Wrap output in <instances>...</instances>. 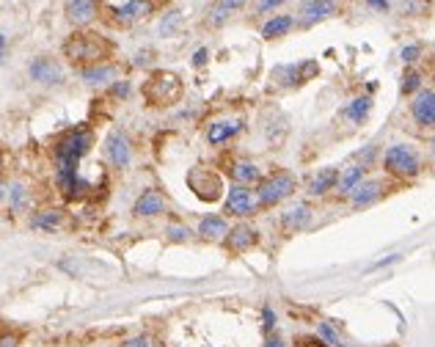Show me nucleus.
Listing matches in <instances>:
<instances>
[{
    "mask_svg": "<svg viewBox=\"0 0 435 347\" xmlns=\"http://www.w3.org/2000/svg\"><path fill=\"white\" fill-rule=\"evenodd\" d=\"M19 342H22V337L17 331H3L0 334V347H19Z\"/></svg>",
    "mask_w": 435,
    "mask_h": 347,
    "instance_id": "72a5a7b5",
    "label": "nucleus"
},
{
    "mask_svg": "<svg viewBox=\"0 0 435 347\" xmlns=\"http://www.w3.org/2000/svg\"><path fill=\"white\" fill-rule=\"evenodd\" d=\"M334 11H336V3H328V0H314V3H303V6H300V19H303L306 25H311V22H317V19L331 17Z\"/></svg>",
    "mask_w": 435,
    "mask_h": 347,
    "instance_id": "aec40b11",
    "label": "nucleus"
},
{
    "mask_svg": "<svg viewBox=\"0 0 435 347\" xmlns=\"http://www.w3.org/2000/svg\"><path fill=\"white\" fill-rule=\"evenodd\" d=\"M262 320H264V323H262V326H264V331H273V326H276V315H273L270 309H264V312H262Z\"/></svg>",
    "mask_w": 435,
    "mask_h": 347,
    "instance_id": "4c0bfd02",
    "label": "nucleus"
},
{
    "mask_svg": "<svg viewBox=\"0 0 435 347\" xmlns=\"http://www.w3.org/2000/svg\"><path fill=\"white\" fill-rule=\"evenodd\" d=\"M278 6H281L278 0H267V3H259V6H256V11H276Z\"/></svg>",
    "mask_w": 435,
    "mask_h": 347,
    "instance_id": "ea45409f",
    "label": "nucleus"
},
{
    "mask_svg": "<svg viewBox=\"0 0 435 347\" xmlns=\"http://www.w3.org/2000/svg\"><path fill=\"white\" fill-rule=\"evenodd\" d=\"M108 157H110V163L116 166V168H127L130 166V160H133V146H130V138L124 135V132H119V130H113L110 135H108Z\"/></svg>",
    "mask_w": 435,
    "mask_h": 347,
    "instance_id": "ddd939ff",
    "label": "nucleus"
},
{
    "mask_svg": "<svg viewBox=\"0 0 435 347\" xmlns=\"http://www.w3.org/2000/svg\"><path fill=\"white\" fill-rule=\"evenodd\" d=\"M320 337H322V342L325 345H334V347H353L342 334H339V328H334V323H320Z\"/></svg>",
    "mask_w": 435,
    "mask_h": 347,
    "instance_id": "cd10ccee",
    "label": "nucleus"
},
{
    "mask_svg": "<svg viewBox=\"0 0 435 347\" xmlns=\"http://www.w3.org/2000/svg\"><path fill=\"white\" fill-rule=\"evenodd\" d=\"M369 110H372V99H369V97H356V99L345 108V116L358 124V121H364V119L369 116Z\"/></svg>",
    "mask_w": 435,
    "mask_h": 347,
    "instance_id": "bb28decb",
    "label": "nucleus"
},
{
    "mask_svg": "<svg viewBox=\"0 0 435 347\" xmlns=\"http://www.w3.org/2000/svg\"><path fill=\"white\" fill-rule=\"evenodd\" d=\"M127 347H146V339H144V337H141V339H133Z\"/></svg>",
    "mask_w": 435,
    "mask_h": 347,
    "instance_id": "c03bdc74",
    "label": "nucleus"
},
{
    "mask_svg": "<svg viewBox=\"0 0 435 347\" xmlns=\"http://www.w3.org/2000/svg\"><path fill=\"white\" fill-rule=\"evenodd\" d=\"M6 193H8V201H11V210H17V212H19V210L25 207V199H28V190H25L22 185H14V188H11V190H6Z\"/></svg>",
    "mask_w": 435,
    "mask_h": 347,
    "instance_id": "7c9ffc66",
    "label": "nucleus"
},
{
    "mask_svg": "<svg viewBox=\"0 0 435 347\" xmlns=\"http://www.w3.org/2000/svg\"><path fill=\"white\" fill-rule=\"evenodd\" d=\"M320 75V63L311 58V61H303L300 66H295V77L300 80V83H309V80H314Z\"/></svg>",
    "mask_w": 435,
    "mask_h": 347,
    "instance_id": "c85d7f7f",
    "label": "nucleus"
},
{
    "mask_svg": "<svg viewBox=\"0 0 435 347\" xmlns=\"http://www.w3.org/2000/svg\"><path fill=\"white\" fill-rule=\"evenodd\" d=\"M182 91H185L182 77L168 69H155L141 86V97L146 99L149 108H171L182 99Z\"/></svg>",
    "mask_w": 435,
    "mask_h": 347,
    "instance_id": "7ed1b4c3",
    "label": "nucleus"
},
{
    "mask_svg": "<svg viewBox=\"0 0 435 347\" xmlns=\"http://www.w3.org/2000/svg\"><path fill=\"white\" fill-rule=\"evenodd\" d=\"M411 113L416 119V124L422 127H433L435 124V91L433 88H422L416 94V99L411 102Z\"/></svg>",
    "mask_w": 435,
    "mask_h": 347,
    "instance_id": "4468645a",
    "label": "nucleus"
},
{
    "mask_svg": "<svg viewBox=\"0 0 435 347\" xmlns=\"http://www.w3.org/2000/svg\"><path fill=\"white\" fill-rule=\"evenodd\" d=\"M61 52H64V58H66L72 66L88 69V66H102V63H108V61L113 58V52H116V44H113L108 36L97 33V30H75V33L64 41Z\"/></svg>",
    "mask_w": 435,
    "mask_h": 347,
    "instance_id": "f257e3e1",
    "label": "nucleus"
},
{
    "mask_svg": "<svg viewBox=\"0 0 435 347\" xmlns=\"http://www.w3.org/2000/svg\"><path fill=\"white\" fill-rule=\"evenodd\" d=\"M403 94H414V91H419L422 88V72H416V69H408L405 75H403Z\"/></svg>",
    "mask_w": 435,
    "mask_h": 347,
    "instance_id": "c756f323",
    "label": "nucleus"
},
{
    "mask_svg": "<svg viewBox=\"0 0 435 347\" xmlns=\"http://www.w3.org/2000/svg\"><path fill=\"white\" fill-rule=\"evenodd\" d=\"M3 199H6V185H3V179H0V204H3Z\"/></svg>",
    "mask_w": 435,
    "mask_h": 347,
    "instance_id": "a18cd8bd",
    "label": "nucleus"
},
{
    "mask_svg": "<svg viewBox=\"0 0 435 347\" xmlns=\"http://www.w3.org/2000/svg\"><path fill=\"white\" fill-rule=\"evenodd\" d=\"M188 188L193 190V196L199 201H207V204H215L223 199V177L213 171V168H204V166H193L188 171Z\"/></svg>",
    "mask_w": 435,
    "mask_h": 347,
    "instance_id": "423d86ee",
    "label": "nucleus"
},
{
    "mask_svg": "<svg viewBox=\"0 0 435 347\" xmlns=\"http://www.w3.org/2000/svg\"><path fill=\"white\" fill-rule=\"evenodd\" d=\"M166 235H168V240H171V243H188V240H191L188 226H168V229H166Z\"/></svg>",
    "mask_w": 435,
    "mask_h": 347,
    "instance_id": "473e14b6",
    "label": "nucleus"
},
{
    "mask_svg": "<svg viewBox=\"0 0 435 347\" xmlns=\"http://www.w3.org/2000/svg\"><path fill=\"white\" fill-rule=\"evenodd\" d=\"M91 143H94V135L88 127L66 130L52 146V157H55V168H58L55 174H77V166L88 155Z\"/></svg>",
    "mask_w": 435,
    "mask_h": 347,
    "instance_id": "f03ea898",
    "label": "nucleus"
},
{
    "mask_svg": "<svg viewBox=\"0 0 435 347\" xmlns=\"http://www.w3.org/2000/svg\"><path fill=\"white\" fill-rule=\"evenodd\" d=\"M6 47H8V41H6V36L0 33V61L6 58Z\"/></svg>",
    "mask_w": 435,
    "mask_h": 347,
    "instance_id": "a19ab883",
    "label": "nucleus"
},
{
    "mask_svg": "<svg viewBox=\"0 0 435 347\" xmlns=\"http://www.w3.org/2000/svg\"><path fill=\"white\" fill-rule=\"evenodd\" d=\"M240 130H242V121H240V119H218V121H213V124L207 127V141H210L213 146H220V143L231 141Z\"/></svg>",
    "mask_w": 435,
    "mask_h": 347,
    "instance_id": "dca6fc26",
    "label": "nucleus"
},
{
    "mask_svg": "<svg viewBox=\"0 0 435 347\" xmlns=\"http://www.w3.org/2000/svg\"><path fill=\"white\" fill-rule=\"evenodd\" d=\"M64 218H66L64 210H39V212L30 215V226H33V229L52 232V229H58V226L64 224Z\"/></svg>",
    "mask_w": 435,
    "mask_h": 347,
    "instance_id": "4be33fe9",
    "label": "nucleus"
},
{
    "mask_svg": "<svg viewBox=\"0 0 435 347\" xmlns=\"http://www.w3.org/2000/svg\"><path fill=\"white\" fill-rule=\"evenodd\" d=\"M309 221H311V207H309V204H295V207H289V210L281 215V229H284L287 235H295V232H300L303 226H309Z\"/></svg>",
    "mask_w": 435,
    "mask_h": 347,
    "instance_id": "f3484780",
    "label": "nucleus"
},
{
    "mask_svg": "<svg viewBox=\"0 0 435 347\" xmlns=\"http://www.w3.org/2000/svg\"><path fill=\"white\" fill-rule=\"evenodd\" d=\"M64 11H66V19H69L75 28H86V25H91V22L97 19V14H99L102 8H99V3H94V0H72V3L64 6Z\"/></svg>",
    "mask_w": 435,
    "mask_h": 347,
    "instance_id": "f8f14e48",
    "label": "nucleus"
},
{
    "mask_svg": "<svg viewBox=\"0 0 435 347\" xmlns=\"http://www.w3.org/2000/svg\"><path fill=\"white\" fill-rule=\"evenodd\" d=\"M422 52H425V47H422V44H408V47L403 50V63H408V66H411V63H416V61L422 58Z\"/></svg>",
    "mask_w": 435,
    "mask_h": 347,
    "instance_id": "2f4dec72",
    "label": "nucleus"
},
{
    "mask_svg": "<svg viewBox=\"0 0 435 347\" xmlns=\"http://www.w3.org/2000/svg\"><path fill=\"white\" fill-rule=\"evenodd\" d=\"M177 22H180V11H171V14H168V19H166V25H163V33L168 36V33L174 30V25H177Z\"/></svg>",
    "mask_w": 435,
    "mask_h": 347,
    "instance_id": "c9c22d12",
    "label": "nucleus"
},
{
    "mask_svg": "<svg viewBox=\"0 0 435 347\" xmlns=\"http://www.w3.org/2000/svg\"><path fill=\"white\" fill-rule=\"evenodd\" d=\"M28 75H30L36 83H41V86H61V83H64V66H61L55 58H50V55L33 58V61L28 63Z\"/></svg>",
    "mask_w": 435,
    "mask_h": 347,
    "instance_id": "6e6552de",
    "label": "nucleus"
},
{
    "mask_svg": "<svg viewBox=\"0 0 435 347\" xmlns=\"http://www.w3.org/2000/svg\"><path fill=\"white\" fill-rule=\"evenodd\" d=\"M229 177L234 179V185H242V188H251V185H259L262 182V168L256 163H248V160H234L229 166Z\"/></svg>",
    "mask_w": 435,
    "mask_h": 347,
    "instance_id": "2eb2a0df",
    "label": "nucleus"
},
{
    "mask_svg": "<svg viewBox=\"0 0 435 347\" xmlns=\"http://www.w3.org/2000/svg\"><path fill=\"white\" fill-rule=\"evenodd\" d=\"M298 347H328L322 339H317V337H306V339H300Z\"/></svg>",
    "mask_w": 435,
    "mask_h": 347,
    "instance_id": "58836bf2",
    "label": "nucleus"
},
{
    "mask_svg": "<svg viewBox=\"0 0 435 347\" xmlns=\"http://www.w3.org/2000/svg\"><path fill=\"white\" fill-rule=\"evenodd\" d=\"M80 77H83L88 86H102V83H110V80L119 77V66H116V63L88 66V69H80Z\"/></svg>",
    "mask_w": 435,
    "mask_h": 347,
    "instance_id": "a211bd4d",
    "label": "nucleus"
},
{
    "mask_svg": "<svg viewBox=\"0 0 435 347\" xmlns=\"http://www.w3.org/2000/svg\"><path fill=\"white\" fill-rule=\"evenodd\" d=\"M264 347H284V342H281L278 337H273V339H267V342H264Z\"/></svg>",
    "mask_w": 435,
    "mask_h": 347,
    "instance_id": "79ce46f5",
    "label": "nucleus"
},
{
    "mask_svg": "<svg viewBox=\"0 0 435 347\" xmlns=\"http://www.w3.org/2000/svg\"><path fill=\"white\" fill-rule=\"evenodd\" d=\"M292 25H295V17H289V14H278V17H273L270 22H264L262 36H264V39H278V36L289 33Z\"/></svg>",
    "mask_w": 435,
    "mask_h": 347,
    "instance_id": "b1692460",
    "label": "nucleus"
},
{
    "mask_svg": "<svg viewBox=\"0 0 435 347\" xmlns=\"http://www.w3.org/2000/svg\"><path fill=\"white\" fill-rule=\"evenodd\" d=\"M226 248L231 254H245L248 248H253L259 243V232L251 226V224H237L234 229H229V235L223 237Z\"/></svg>",
    "mask_w": 435,
    "mask_h": 347,
    "instance_id": "9b49d317",
    "label": "nucleus"
},
{
    "mask_svg": "<svg viewBox=\"0 0 435 347\" xmlns=\"http://www.w3.org/2000/svg\"><path fill=\"white\" fill-rule=\"evenodd\" d=\"M336 182H339V168H322V171L311 179L309 193H311V196H325L328 190L336 188Z\"/></svg>",
    "mask_w": 435,
    "mask_h": 347,
    "instance_id": "5701e85b",
    "label": "nucleus"
},
{
    "mask_svg": "<svg viewBox=\"0 0 435 347\" xmlns=\"http://www.w3.org/2000/svg\"><path fill=\"white\" fill-rule=\"evenodd\" d=\"M383 168L389 177L394 179H416L422 174V160L419 155L405 146V143H394L386 149V157H383Z\"/></svg>",
    "mask_w": 435,
    "mask_h": 347,
    "instance_id": "39448f33",
    "label": "nucleus"
},
{
    "mask_svg": "<svg viewBox=\"0 0 435 347\" xmlns=\"http://www.w3.org/2000/svg\"><path fill=\"white\" fill-rule=\"evenodd\" d=\"M372 8H378V11H386L389 8V3H380V0H375V3H369Z\"/></svg>",
    "mask_w": 435,
    "mask_h": 347,
    "instance_id": "37998d69",
    "label": "nucleus"
},
{
    "mask_svg": "<svg viewBox=\"0 0 435 347\" xmlns=\"http://www.w3.org/2000/svg\"><path fill=\"white\" fill-rule=\"evenodd\" d=\"M166 207H168L166 193H163V190H157V188H149V190H144V193L138 196V201H135L133 212H135L138 218H155V215H163V212H166Z\"/></svg>",
    "mask_w": 435,
    "mask_h": 347,
    "instance_id": "9d476101",
    "label": "nucleus"
},
{
    "mask_svg": "<svg viewBox=\"0 0 435 347\" xmlns=\"http://www.w3.org/2000/svg\"><path fill=\"white\" fill-rule=\"evenodd\" d=\"M295 188H298V179L289 171H273L270 177H262L253 196H256L259 210H267V207H276L284 199H289L295 193Z\"/></svg>",
    "mask_w": 435,
    "mask_h": 347,
    "instance_id": "20e7f679",
    "label": "nucleus"
},
{
    "mask_svg": "<svg viewBox=\"0 0 435 347\" xmlns=\"http://www.w3.org/2000/svg\"><path fill=\"white\" fill-rule=\"evenodd\" d=\"M259 210L256 204V196L251 188H242V185H231L229 188V196H226V212L234 215V218H248Z\"/></svg>",
    "mask_w": 435,
    "mask_h": 347,
    "instance_id": "1a4fd4ad",
    "label": "nucleus"
},
{
    "mask_svg": "<svg viewBox=\"0 0 435 347\" xmlns=\"http://www.w3.org/2000/svg\"><path fill=\"white\" fill-rule=\"evenodd\" d=\"M199 235L210 243H223V237L229 235V224L220 218V215H207L199 226Z\"/></svg>",
    "mask_w": 435,
    "mask_h": 347,
    "instance_id": "6ab92c4d",
    "label": "nucleus"
},
{
    "mask_svg": "<svg viewBox=\"0 0 435 347\" xmlns=\"http://www.w3.org/2000/svg\"><path fill=\"white\" fill-rule=\"evenodd\" d=\"M361 179H364V166H350L345 174H339V182H336L334 190H339V193H353V190L361 185Z\"/></svg>",
    "mask_w": 435,
    "mask_h": 347,
    "instance_id": "393cba45",
    "label": "nucleus"
},
{
    "mask_svg": "<svg viewBox=\"0 0 435 347\" xmlns=\"http://www.w3.org/2000/svg\"><path fill=\"white\" fill-rule=\"evenodd\" d=\"M99 8L110 11V17H108L110 25L130 28L133 22L149 17V14L157 8V3H149V0H130V3H105V6H99Z\"/></svg>",
    "mask_w": 435,
    "mask_h": 347,
    "instance_id": "0eeeda50",
    "label": "nucleus"
},
{
    "mask_svg": "<svg viewBox=\"0 0 435 347\" xmlns=\"http://www.w3.org/2000/svg\"><path fill=\"white\" fill-rule=\"evenodd\" d=\"M380 193H383V182L369 179V182H361V185L350 193V199H353V207H367V204L375 201Z\"/></svg>",
    "mask_w": 435,
    "mask_h": 347,
    "instance_id": "412c9836",
    "label": "nucleus"
},
{
    "mask_svg": "<svg viewBox=\"0 0 435 347\" xmlns=\"http://www.w3.org/2000/svg\"><path fill=\"white\" fill-rule=\"evenodd\" d=\"M116 97H127L130 94V83L127 80H122V83H113V88H110Z\"/></svg>",
    "mask_w": 435,
    "mask_h": 347,
    "instance_id": "e433bc0d",
    "label": "nucleus"
},
{
    "mask_svg": "<svg viewBox=\"0 0 435 347\" xmlns=\"http://www.w3.org/2000/svg\"><path fill=\"white\" fill-rule=\"evenodd\" d=\"M207 61H210V50H207V47H199L196 55H193V66H204Z\"/></svg>",
    "mask_w": 435,
    "mask_h": 347,
    "instance_id": "f704fd0d",
    "label": "nucleus"
},
{
    "mask_svg": "<svg viewBox=\"0 0 435 347\" xmlns=\"http://www.w3.org/2000/svg\"><path fill=\"white\" fill-rule=\"evenodd\" d=\"M240 8H242L240 0H231V3H213V6L207 8V19H210V25H223V22L231 17V11H240Z\"/></svg>",
    "mask_w": 435,
    "mask_h": 347,
    "instance_id": "a878e982",
    "label": "nucleus"
}]
</instances>
